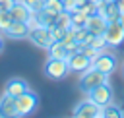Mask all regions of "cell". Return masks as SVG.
Returning a JSON list of instances; mask_svg holds the SVG:
<instances>
[{"label": "cell", "mask_w": 124, "mask_h": 118, "mask_svg": "<svg viewBox=\"0 0 124 118\" xmlns=\"http://www.w3.org/2000/svg\"><path fill=\"white\" fill-rule=\"evenodd\" d=\"M87 99H91V101L97 103L99 106H105V104L112 103V89H110L108 81H107V83H101V85H97V87H93L91 91H87Z\"/></svg>", "instance_id": "obj_6"}, {"label": "cell", "mask_w": 124, "mask_h": 118, "mask_svg": "<svg viewBox=\"0 0 124 118\" xmlns=\"http://www.w3.org/2000/svg\"><path fill=\"white\" fill-rule=\"evenodd\" d=\"M116 6H118L120 12H124V0H116Z\"/></svg>", "instance_id": "obj_28"}, {"label": "cell", "mask_w": 124, "mask_h": 118, "mask_svg": "<svg viewBox=\"0 0 124 118\" xmlns=\"http://www.w3.org/2000/svg\"><path fill=\"white\" fill-rule=\"evenodd\" d=\"M0 2H2V0H0Z\"/></svg>", "instance_id": "obj_34"}, {"label": "cell", "mask_w": 124, "mask_h": 118, "mask_svg": "<svg viewBox=\"0 0 124 118\" xmlns=\"http://www.w3.org/2000/svg\"><path fill=\"white\" fill-rule=\"evenodd\" d=\"M118 23L124 27V12H120V17H118Z\"/></svg>", "instance_id": "obj_29"}, {"label": "cell", "mask_w": 124, "mask_h": 118, "mask_svg": "<svg viewBox=\"0 0 124 118\" xmlns=\"http://www.w3.org/2000/svg\"><path fill=\"white\" fill-rule=\"evenodd\" d=\"M66 62H68L70 72H76V74H83L85 70H89V68H91V60H89L81 50H76V52L68 54Z\"/></svg>", "instance_id": "obj_8"}, {"label": "cell", "mask_w": 124, "mask_h": 118, "mask_svg": "<svg viewBox=\"0 0 124 118\" xmlns=\"http://www.w3.org/2000/svg\"><path fill=\"white\" fill-rule=\"evenodd\" d=\"M14 4H16V0H2V2H0V10H8V12H10V8H12Z\"/></svg>", "instance_id": "obj_27"}, {"label": "cell", "mask_w": 124, "mask_h": 118, "mask_svg": "<svg viewBox=\"0 0 124 118\" xmlns=\"http://www.w3.org/2000/svg\"><path fill=\"white\" fill-rule=\"evenodd\" d=\"M45 74L50 77V79H62L70 74V68H68V62L64 58H50L45 66Z\"/></svg>", "instance_id": "obj_5"}, {"label": "cell", "mask_w": 124, "mask_h": 118, "mask_svg": "<svg viewBox=\"0 0 124 118\" xmlns=\"http://www.w3.org/2000/svg\"><path fill=\"white\" fill-rule=\"evenodd\" d=\"M27 39L35 44V46H39V48H46L48 50V46L54 43V39H52V35H50V29L48 27H35V29H31L29 31V35H27Z\"/></svg>", "instance_id": "obj_4"}, {"label": "cell", "mask_w": 124, "mask_h": 118, "mask_svg": "<svg viewBox=\"0 0 124 118\" xmlns=\"http://www.w3.org/2000/svg\"><path fill=\"white\" fill-rule=\"evenodd\" d=\"M89 2H93V4L97 6V4H99V2H103V0H89Z\"/></svg>", "instance_id": "obj_32"}, {"label": "cell", "mask_w": 124, "mask_h": 118, "mask_svg": "<svg viewBox=\"0 0 124 118\" xmlns=\"http://www.w3.org/2000/svg\"><path fill=\"white\" fill-rule=\"evenodd\" d=\"M91 66L95 68V70H99V72H103V74H107V75H110L114 70H116V66H118V60H116V56L112 54V52H107V50H103L93 62H91Z\"/></svg>", "instance_id": "obj_3"}, {"label": "cell", "mask_w": 124, "mask_h": 118, "mask_svg": "<svg viewBox=\"0 0 124 118\" xmlns=\"http://www.w3.org/2000/svg\"><path fill=\"white\" fill-rule=\"evenodd\" d=\"M108 81V75L107 74H103V72H99V70H95L93 66L89 68V70H85L83 74H81V77H79V87H81V91H91L93 87H97V85H101V83H107Z\"/></svg>", "instance_id": "obj_2"}, {"label": "cell", "mask_w": 124, "mask_h": 118, "mask_svg": "<svg viewBox=\"0 0 124 118\" xmlns=\"http://www.w3.org/2000/svg\"><path fill=\"white\" fill-rule=\"evenodd\" d=\"M0 116H2V118H16V116H17L16 97L6 95V93L0 97Z\"/></svg>", "instance_id": "obj_11"}, {"label": "cell", "mask_w": 124, "mask_h": 118, "mask_svg": "<svg viewBox=\"0 0 124 118\" xmlns=\"http://www.w3.org/2000/svg\"><path fill=\"white\" fill-rule=\"evenodd\" d=\"M16 106H17V116H29L37 106H39V95L31 89L16 97Z\"/></svg>", "instance_id": "obj_1"}, {"label": "cell", "mask_w": 124, "mask_h": 118, "mask_svg": "<svg viewBox=\"0 0 124 118\" xmlns=\"http://www.w3.org/2000/svg\"><path fill=\"white\" fill-rule=\"evenodd\" d=\"M48 56L50 58H68V48L62 41H54L50 46H48Z\"/></svg>", "instance_id": "obj_15"}, {"label": "cell", "mask_w": 124, "mask_h": 118, "mask_svg": "<svg viewBox=\"0 0 124 118\" xmlns=\"http://www.w3.org/2000/svg\"><path fill=\"white\" fill-rule=\"evenodd\" d=\"M103 35H105L108 46H120V44H124V27L118 21H110L107 25V29H105Z\"/></svg>", "instance_id": "obj_9"}, {"label": "cell", "mask_w": 124, "mask_h": 118, "mask_svg": "<svg viewBox=\"0 0 124 118\" xmlns=\"http://www.w3.org/2000/svg\"><path fill=\"white\" fill-rule=\"evenodd\" d=\"M101 108L103 106H99L91 99H85V101H81V103L76 104V108H74L72 114L74 116H79V118H99L101 116Z\"/></svg>", "instance_id": "obj_7"}, {"label": "cell", "mask_w": 124, "mask_h": 118, "mask_svg": "<svg viewBox=\"0 0 124 118\" xmlns=\"http://www.w3.org/2000/svg\"><path fill=\"white\" fill-rule=\"evenodd\" d=\"M107 2H116V0H107Z\"/></svg>", "instance_id": "obj_33"}, {"label": "cell", "mask_w": 124, "mask_h": 118, "mask_svg": "<svg viewBox=\"0 0 124 118\" xmlns=\"http://www.w3.org/2000/svg\"><path fill=\"white\" fill-rule=\"evenodd\" d=\"M81 52H83V54H85V56L93 62V60H95V58H97L103 50H97V48H93V46H83V48H81Z\"/></svg>", "instance_id": "obj_25"}, {"label": "cell", "mask_w": 124, "mask_h": 118, "mask_svg": "<svg viewBox=\"0 0 124 118\" xmlns=\"http://www.w3.org/2000/svg\"><path fill=\"white\" fill-rule=\"evenodd\" d=\"M107 21L110 23V21H118V17H120V10H118V6H116V2H108V8H107Z\"/></svg>", "instance_id": "obj_20"}, {"label": "cell", "mask_w": 124, "mask_h": 118, "mask_svg": "<svg viewBox=\"0 0 124 118\" xmlns=\"http://www.w3.org/2000/svg\"><path fill=\"white\" fill-rule=\"evenodd\" d=\"M10 14H12V19H16V21H27L33 12L25 6L23 0H16V4L10 8Z\"/></svg>", "instance_id": "obj_14"}, {"label": "cell", "mask_w": 124, "mask_h": 118, "mask_svg": "<svg viewBox=\"0 0 124 118\" xmlns=\"http://www.w3.org/2000/svg\"><path fill=\"white\" fill-rule=\"evenodd\" d=\"M89 46H93V48H97V50H105L108 44H107V39H105V35H93V37H91V43H89Z\"/></svg>", "instance_id": "obj_21"}, {"label": "cell", "mask_w": 124, "mask_h": 118, "mask_svg": "<svg viewBox=\"0 0 124 118\" xmlns=\"http://www.w3.org/2000/svg\"><path fill=\"white\" fill-rule=\"evenodd\" d=\"M56 25H60V27H64V29H70L72 27V14L70 12H60L58 15H56V21H54Z\"/></svg>", "instance_id": "obj_19"}, {"label": "cell", "mask_w": 124, "mask_h": 118, "mask_svg": "<svg viewBox=\"0 0 124 118\" xmlns=\"http://www.w3.org/2000/svg\"><path fill=\"white\" fill-rule=\"evenodd\" d=\"M4 50V41H2V37H0V52Z\"/></svg>", "instance_id": "obj_31"}, {"label": "cell", "mask_w": 124, "mask_h": 118, "mask_svg": "<svg viewBox=\"0 0 124 118\" xmlns=\"http://www.w3.org/2000/svg\"><path fill=\"white\" fill-rule=\"evenodd\" d=\"M43 10H45L46 14H50V15L56 17L60 12H64V6H62V0H45Z\"/></svg>", "instance_id": "obj_17"}, {"label": "cell", "mask_w": 124, "mask_h": 118, "mask_svg": "<svg viewBox=\"0 0 124 118\" xmlns=\"http://www.w3.org/2000/svg\"><path fill=\"white\" fill-rule=\"evenodd\" d=\"M85 2H87V0H76V4H78V6H83Z\"/></svg>", "instance_id": "obj_30"}, {"label": "cell", "mask_w": 124, "mask_h": 118, "mask_svg": "<svg viewBox=\"0 0 124 118\" xmlns=\"http://www.w3.org/2000/svg\"><path fill=\"white\" fill-rule=\"evenodd\" d=\"M107 25H108V21H107L103 15H99L97 12H95V14H91V15H87L85 29H87L89 33H93V35H103V33H105V29H107Z\"/></svg>", "instance_id": "obj_10"}, {"label": "cell", "mask_w": 124, "mask_h": 118, "mask_svg": "<svg viewBox=\"0 0 124 118\" xmlns=\"http://www.w3.org/2000/svg\"><path fill=\"white\" fill-rule=\"evenodd\" d=\"M122 116H124V110L120 106H114L112 103H108L101 108V118H122Z\"/></svg>", "instance_id": "obj_16"}, {"label": "cell", "mask_w": 124, "mask_h": 118, "mask_svg": "<svg viewBox=\"0 0 124 118\" xmlns=\"http://www.w3.org/2000/svg\"><path fill=\"white\" fill-rule=\"evenodd\" d=\"M29 89L27 81L21 79V77H12L6 81V87H4V93L6 95H12V97H19L21 93H25Z\"/></svg>", "instance_id": "obj_13"}, {"label": "cell", "mask_w": 124, "mask_h": 118, "mask_svg": "<svg viewBox=\"0 0 124 118\" xmlns=\"http://www.w3.org/2000/svg\"><path fill=\"white\" fill-rule=\"evenodd\" d=\"M85 21H87V14L81 10V8H76L72 12V25L76 27H85Z\"/></svg>", "instance_id": "obj_18"}, {"label": "cell", "mask_w": 124, "mask_h": 118, "mask_svg": "<svg viewBox=\"0 0 124 118\" xmlns=\"http://www.w3.org/2000/svg\"><path fill=\"white\" fill-rule=\"evenodd\" d=\"M66 31H68V29H64V27L56 25V23L50 27V35H52V39H54V41H62V39H64V35H66Z\"/></svg>", "instance_id": "obj_23"}, {"label": "cell", "mask_w": 124, "mask_h": 118, "mask_svg": "<svg viewBox=\"0 0 124 118\" xmlns=\"http://www.w3.org/2000/svg\"><path fill=\"white\" fill-rule=\"evenodd\" d=\"M29 25H27V21H12L10 23V27L4 31L10 39H27V35H29Z\"/></svg>", "instance_id": "obj_12"}, {"label": "cell", "mask_w": 124, "mask_h": 118, "mask_svg": "<svg viewBox=\"0 0 124 118\" xmlns=\"http://www.w3.org/2000/svg\"><path fill=\"white\" fill-rule=\"evenodd\" d=\"M12 21H14V19H12V14H10L8 10H0V31H2V33L10 27Z\"/></svg>", "instance_id": "obj_22"}, {"label": "cell", "mask_w": 124, "mask_h": 118, "mask_svg": "<svg viewBox=\"0 0 124 118\" xmlns=\"http://www.w3.org/2000/svg\"><path fill=\"white\" fill-rule=\"evenodd\" d=\"M25 2V6L35 14V12H41L43 10V6H45V0H23Z\"/></svg>", "instance_id": "obj_24"}, {"label": "cell", "mask_w": 124, "mask_h": 118, "mask_svg": "<svg viewBox=\"0 0 124 118\" xmlns=\"http://www.w3.org/2000/svg\"><path fill=\"white\" fill-rule=\"evenodd\" d=\"M62 6H64V10H66V12H70V14H72V12L78 8L76 0H62Z\"/></svg>", "instance_id": "obj_26"}]
</instances>
